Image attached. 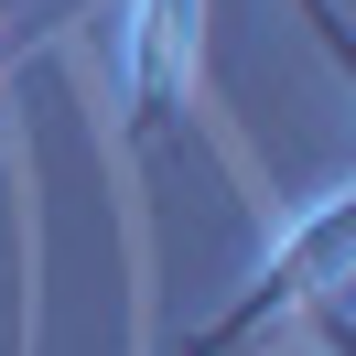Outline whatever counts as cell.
Listing matches in <instances>:
<instances>
[{
    "instance_id": "cell-3",
    "label": "cell",
    "mask_w": 356,
    "mask_h": 356,
    "mask_svg": "<svg viewBox=\"0 0 356 356\" xmlns=\"http://www.w3.org/2000/svg\"><path fill=\"white\" fill-rule=\"evenodd\" d=\"M0 11H11V0H0Z\"/></svg>"
},
{
    "instance_id": "cell-2",
    "label": "cell",
    "mask_w": 356,
    "mask_h": 356,
    "mask_svg": "<svg viewBox=\"0 0 356 356\" xmlns=\"http://www.w3.org/2000/svg\"><path fill=\"white\" fill-rule=\"evenodd\" d=\"M195 65H205V0H130L119 22V152L152 173L173 119H195Z\"/></svg>"
},
{
    "instance_id": "cell-1",
    "label": "cell",
    "mask_w": 356,
    "mask_h": 356,
    "mask_svg": "<svg viewBox=\"0 0 356 356\" xmlns=\"http://www.w3.org/2000/svg\"><path fill=\"white\" fill-rule=\"evenodd\" d=\"M346 248H356V184H334V195H313L302 216L270 238V259L248 270V291H238V302H227L205 334H184V356H248L259 334H281L291 313H313L324 334H346V313H334Z\"/></svg>"
}]
</instances>
